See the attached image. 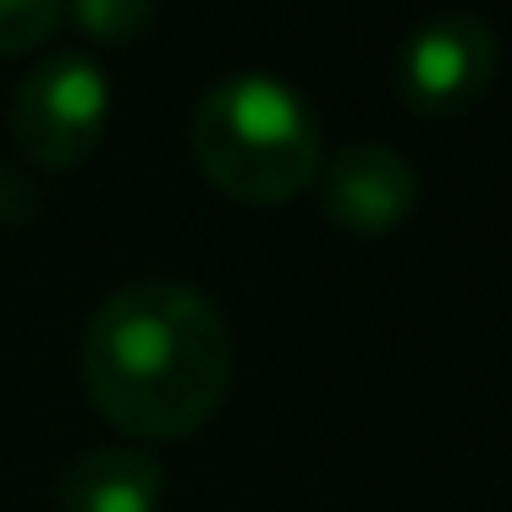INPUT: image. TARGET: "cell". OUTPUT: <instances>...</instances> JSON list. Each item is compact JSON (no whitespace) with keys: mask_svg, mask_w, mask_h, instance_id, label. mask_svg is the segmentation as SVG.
<instances>
[{"mask_svg":"<svg viewBox=\"0 0 512 512\" xmlns=\"http://www.w3.org/2000/svg\"><path fill=\"white\" fill-rule=\"evenodd\" d=\"M83 391L133 441H188L232 391V325L188 281H127L83 331Z\"/></svg>","mask_w":512,"mask_h":512,"instance_id":"cell-1","label":"cell"},{"mask_svg":"<svg viewBox=\"0 0 512 512\" xmlns=\"http://www.w3.org/2000/svg\"><path fill=\"white\" fill-rule=\"evenodd\" d=\"M193 160L221 199L270 210L314 188L325 144L292 83L270 72H232L193 105Z\"/></svg>","mask_w":512,"mask_h":512,"instance_id":"cell-2","label":"cell"},{"mask_svg":"<svg viewBox=\"0 0 512 512\" xmlns=\"http://www.w3.org/2000/svg\"><path fill=\"white\" fill-rule=\"evenodd\" d=\"M111 127V83L89 50H56L23 78L12 100L17 149L39 171H72Z\"/></svg>","mask_w":512,"mask_h":512,"instance_id":"cell-3","label":"cell"},{"mask_svg":"<svg viewBox=\"0 0 512 512\" xmlns=\"http://www.w3.org/2000/svg\"><path fill=\"white\" fill-rule=\"evenodd\" d=\"M501 50L485 17L441 12L419 23L397 50V94L419 116H457L479 105L496 83Z\"/></svg>","mask_w":512,"mask_h":512,"instance_id":"cell-4","label":"cell"},{"mask_svg":"<svg viewBox=\"0 0 512 512\" xmlns=\"http://www.w3.org/2000/svg\"><path fill=\"white\" fill-rule=\"evenodd\" d=\"M314 193H320L325 221L336 232H353V237L402 232L424 199L413 160L402 149L380 144V138H358V144H342L331 160H320Z\"/></svg>","mask_w":512,"mask_h":512,"instance_id":"cell-5","label":"cell"},{"mask_svg":"<svg viewBox=\"0 0 512 512\" xmlns=\"http://www.w3.org/2000/svg\"><path fill=\"white\" fill-rule=\"evenodd\" d=\"M166 468L144 446H89L61 468L56 512H160Z\"/></svg>","mask_w":512,"mask_h":512,"instance_id":"cell-6","label":"cell"},{"mask_svg":"<svg viewBox=\"0 0 512 512\" xmlns=\"http://www.w3.org/2000/svg\"><path fill=\"white\" fill-rule=\"evenodd\" d=\"M67 23L83 28L94 45H133L138 34L155 28V6H138V0H83V6H67Z\"/></svg>","mask_w":512,"mask_h":512,"instance_id":"cell-7","label":"cell"},{"mask_svg":"<svg viewBox=\"0 0 512 512\" xmlns=\"http://www.w3.org/2000/svg\"><path fill=\"white\" fill-rule=\"evenodd\" d=\"M67 28V6L50 0H0V56H28Z\"/></svg>","mask_w":512,"mask_h":512,"instance_id":"cell-8","label":"cell"}]
</instances>
